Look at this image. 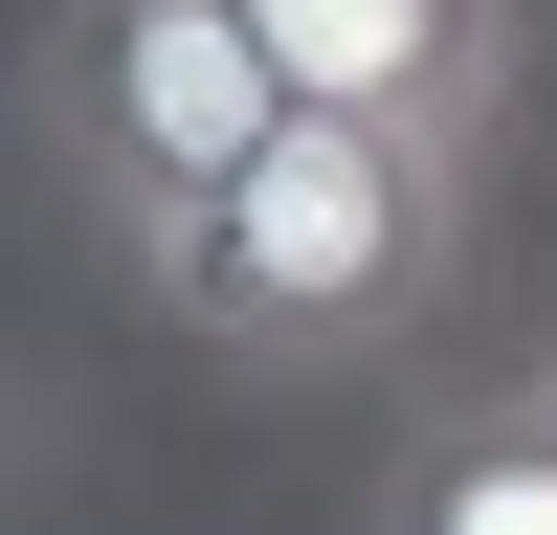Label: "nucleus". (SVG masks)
Wrapping results in <instances>:
<instances>
[{
    "label": "nucleus",
    "mask_w": 557,
    "mask_h": 535,
    "mask_svg": "<svg viewBox=\"0 0 557 535\" xmlns=\"http://www.w3.org/2000/svg\"><path fill=\"white\" fill-rule=\"evenodd\" d=\"M23 157H45V201L157 290V268L290 157V67L246 45V0H45L23 23Z\"/></svg>",
    "instance_id": "nucleus-1"
},
{
    "label": "nucleus",
    "mask_w": 557,
    "mask_h": 535,
    "mask_svg": "<svg viewBox=\"0 0 557 535\" xmlns=\"http://www.w3.org/2000/svg\"><path fill=\"white\" fill-rule=\"evenodd\" d=\"M446 268H469V157L290 112V157L157 268V312L201 357H246V380H335V357H401V335H424Z\"/></svg>",
    "instance_id": "nucleus-2"
},
{
    "label": "nucleus",
    "mask_w": 557,
    "mask_h": 535,
    "mask_svg": "<svg viewBox=\"0 0 557 535\" xmlns=\"http://www.w3.org/2000/svg\"><path fill=\"white\" fill-rule=\"evenodd\" d=\"M246 45L290 67V112L424 134V157H491L513 112V0H246Z\"/></svg>",
    "instance_id": "nucleus-3"
},
{
    "label": "nucleus",
    "mask_w": 557,
    "mask_h": 535,
    "mask_svg": "<svg viewBox=\"0 0 557 535\" xmlns=\"http://www.w3.org/2000/svg\"><path fill=\"white\" fill-rule=\"evenodd\" d=\"M380 535H557V380L446 401V424L380 469Z\"/></svg>",
    "instance_id": "nucleus-4"
},
{
    "label": "nucleus",
    "mask_w": 557,
    "mask_h": 535,
    "mask_svg": "<svg viewBox=\"0 0 557 535\" xmlns=\"http://www.w3.org/2000/svg\"><path fill=\"white\" fill-rule=\"evenodd\" d=\"M535 380H557V357H535Z\"/></svg>",
    "instance_id": "nucleus-5"
}]
</instances>
